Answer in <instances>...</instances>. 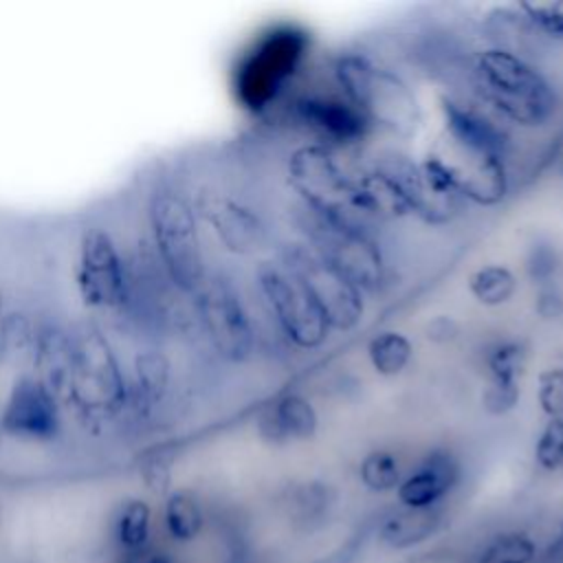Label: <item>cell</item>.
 <instances>
[{
  "mask_svg": "<svg viewBox=\"0 0 563 563\" xmlns=\"http://www.w3.org/2000/svg\"><path fill=\"white\" fill-rule=\"evenodd\" d=\"M141 479L154 495H169L172 484V455L163 449H154L141 457L139 464Z\"/></svg>",
  "mask_w": 563,
  "mask_h": 563,
  "instance_id": "obj_32",
  "label": "cell"
},
{
  "mask_svg": "<svg viewBox=\"0 0 563 563\" xmlns=\"http://www.w3.org/2000/svg\"><path fill=\"white\" fill-rule=\"evenodd\" d=\"M295 235L310 242L367 299L383 297L396 284V266L383 231L358 222H332L295 207Z\"/></svg>",
  "mask_w": 563,
  "mask_h": 563,
  "instance_id": "obj_8",
  "label": "cell"
},
{
  "mask_svg": "<svg viewBox=\"0 0 563 563\" xmlns=\"http://www.w3.org/2000/svg\"><path fill=\"white\" fill-rule=\"evenodd\" d=\"M112 534L123 554H134L150 548L152 506L141 497L123 499L112 521Z\"/></svg>",
  "mask_w": 563,
  "mask_h": 563,
  "instance_id": "obj_26",
  "label": "cell"
},
{
  "mask_svg": "<svg viewBox=\"0 0 563 563\" xmlns=\"http://www.w3.org/2000/svg\"><path fill=\"white\" fill-rule=\"evenodd\" d=\"M163 523L176 543L194 541L205 528V508L200 497L189 488L169 490L163 506Z\"/></svg>",
  "mask_w": 563,
  "mask_h": 563,
  "instance_id": "obj_25",
  "label": "cell"
},
{
  "mask_svg": "<svg viewBox=\"0 0 563 563\" xmlns=\"http://www.w3.org/2000/svg\"><path fill=\"white\" fill-rule=\"evenodd\" d=\"M515 11L539 59L537 51L563 48V2H521Z\"/></svg>",
  "mask_w": 563,
  "mask_h": 563,
  "instance_id": "obj_23",
  "label": "cell"
},
{
  "mask_svg": "<svg viewBox=\"0 0 563 563\" xmlns=\"http://www.w3.org/2000/svg\"><path fill=\"white\" fill-rule=\"evenodd\" d=\"M321 427L319 409L301 389L277 391L255 413L257 435L275 446L310 442Z\"/></svg>",
  "mask_w": 563,
  "mask_h": 563,
  "instance_id": "obj_17",
  "label": "cell"
},
{
  "mask_svg": "<svg viewBox=\"0 0 563 563\" xmlns=\"http://www.w3.org/2000/svg\"><path fill=\"white\" fill-rule=\"evenodd\" d=\"M130 262L110 229L84 227L75 253L79 301L92 312H121L130 303Z\"/></svg>",
  "mask_w": 563,
  "mask_h": 563,
  "instance_id": "obj_13",
  "label": "cell"
},
{
  "mask_svg": "<svg viewBox=\"0 0 563 563\" xmlns=\"http://www.w3.org/2000/svg\"><path fill=\"white\" fill-rule=\"evenodd\" d=\"M534 396L545 418H563V365H550L539 372Z\"/></svg>",
  "mask_w": 563,
  "mask_h": 563,
  "instance_id": "obj_31",
  "label": "cell"
},
{
  "mask_svg": "<svg viewBox=\"0 0 563 563\" xmlns=\"http://www.w3.org/2000/svg\"><path fill=\"white\" fill-rule=\"evenodd\" d=\"M532 457L543 473L563 471V418H545L537 433Z\"/></svg>",
  "mask_w": 563,
  "mask_h": 563,
  "instance_id": "obj_30",
  "label": "cell"
},
{
  "mask_svg": "<svg viewBox=\"0 0 563 563\" xmlns=\"http://www.w3.org/2000/svg\"><path fill=\"white\" fill-rule=\"evenodd\" d=\"M271 119H279L299 141H314L343 152H361L376 136L367 119L321 77H306Z\"/></svg>",
  "mask_w": 563,
  "mask_h": 563,
  "instance_id": "obj_10",
  "label": "cell"
},
{
  "mask_svg": "<svg viewBox=\"0 0 563 563\" xmlns=\"http://www.w3.org/2000/svg\"><path fill=\"white\" fill-rule=\"evenodd\" d=\"M563 266L559 246L543 235H534L526 242L521 251V275L532 284V288L556 284Z\"/></svg>",
  "mask_w": 563,
  "mask_h": 563,
  "instance_id": "obj_28",
  "label": "cell"
},
{
  "mask_svg": "<svg viewBox=\"0 0 563 563\" xmlns=\"http://www.w3.org/2000/svg\"><path fill=\"white\" fill-rule=\"evenodd\" d=\"M365 358L374 374L383 378H396L413 361V341L394 328L378 330L365 341Z\"/></svg>",
  "mask_w": 563,
  "mask_h": 563,
  "instance_id": "obj_24",
  "label": "cell"
},
{
  "mask_svg": "<svg viewBox=\"0 0 563 563\" xmlns=\"http://www.w3.org/2000/svg\"><path fill=\"white\" fill-rule=\"evenodd\" d=\"M521 400V385L508 387V385H488L482 387V407L490 416H506L517 409Z\"/></svg>",
  "mask_w": 563,
  "mask_h": 563,
  "instance_id": "obj_33",
  "label": "cell"
},
{
  "mask_svg": "<svg viewBox=\"0 0 563 563\" xmlns=\"http://www.w3.org/2000/svg\"><path fill=\"white\" fill-rule=\"evenodd\" d=\"M334 490L319 479H306L290 484L282 497L288 517L303 528L321 526L334 506Z\"/></svg>",
  "mask_w": 563,
  "mask_h": 563,
  "instance_id": "obj_22",
  "label": "cell"
},
{
  "mask_svg": "<svg viewBox=\"0 0 563 563\" xmlns=\"http://www.w3.org/2000/svg\"><path fill=\"white\" fill-rule=\"evenodd\" d=\"M59 400L66 413L95 433L128 411V369L108 334L92 321L68 328Z\"/></svg>",
  "mask_w": 563,
  "mask_h": 563,
  "instance_id": "obj_3",
  "label": "cell"
},
{
  "mask_svg": "<svg viewBox=\"0 0 563 563\" xmlns=\"http://www.w3.org/2000/svg\"><path fill=\"white\" fill-rule=\"evenodd\" d=\"M121 563H174V559L163 552V550H156V548H145L141 552H134V554H123V561Z\"/></svg>",
  "mask_w": 563,
  "mask_h": 563,
  "instance_id": "obj_36",
  "label": "cell"
},
{
  "mask_svg": "<svg viewBox=\"0 0 563 563\" xmlns=\"http://www.w3.org/2000/svg\"><path fill=\"white\" fill-rule=\"evenodd\" d=\"M321 79L367 119L376 136L396 143L416 136L422 121L416 90L409 77L378 53L343 48L325 62Z\"/></svg>",
  "mask_w": 563,
  "mask_h": 563,
  "instance_id": "obj_2",
  "label": "cell"
},
{
  "mask_svg": "<svg viewBox=\"0 0 563 563\" xmlns=\"http://www.w3.org/2000/svg\"><path fill=\"white\" fill-rule=\"evenodd\" d=\"M462 475L464 468L453 449L431 446L405 471L396 488L398 504L405 508H438L457 488Z\"/></svg>",
  "mask_w": 563,
  "mask_h": 563,
  "instance_id": "obj_16",
  "label": "cell"
},
{
  "mask_svg": "<svg viewBox=\"0 0 563 563\" xmlns=\"http://www.w3.org/2000/svg\"><path fill=\"white\" fill-rule=\"evenodd\" d=\"M253 301L275 339L295 354H317L334 336L306 282L275 253L255 260Z\"/></svg>",
  "mask_w": 563,
  "mask_h": 563,
  "instance_id": "obj_5",
  "label": "cell"
},
{
  "mask_svg": "<svg viewBox=\"0 0 563 563\" xmlns=\"http://www.w3.org/2000/svg\"><path fill=\"white\" fill-rule=\"evenodd\" d=\"M200 224H207L222 251L235 257H262L273 242L266 216L240 194L202 187L191 196Z\"/></svg>",
  "mask_w": 563,
  "mask_h": 563,
  "instance_id": "obj_14",
  "label": "cell"
},
{
  "mask_svg": "<svg viewBox=\"0 0 563 563\" xmlns=\"http://www.w3.org/2000/svg\"><path fill=\"white\" fill-rule=\"evenodd\" d=\"M440 121L446 141V154L462 169H517L521 136L506 128L486 108L475 103L462 90H444L438 101Z\"/></svg>",
  "mask_w": 563,
  "mask_h": 563,
  "instance_id": "obj_11",
  "label": "cell"
},
{
  "mask_svg": "<svg viewBox=\"0 0 563 563\" xmlns=\"http://www.w3.org/2000/svg\"><path fill=\"white\" fill-rule=\"evenodd\" d=\"M66 409L57 394L31 369L18 374L0 405L4 438L31 444L57 442L64 433Z\"/></svg>",
  "mask_w": 563,
  "mask_h": 563,
  "instance_id": "obj_15",
  "label": "cell"
},
{
  "mask_svg": "<svg viewBox=\"0 0 563 563\" xmlns=\"http://www.w3.org/2000/svg\"><path fill=\"white\" fill-rule=\"evenodd\" d=\"M312 35L292 22L273 24L238 55L231 88L251 117L271 119L284 99L308 77Z\"/></svg>",
  "mask_w": 563,
  "mask_h": 563,
  "instance_id": "obj_4",
  "label": "cell"
},
{
  "mask_svg": "<svg viewBox=\"0 0 563 563\" xmlns=\"http://www.w3.org/2000/svg\"><path fill=\"white\" fill-rule=\"evenodd\" d=\"M460 86L517 136L550 132L563 117V88L554 75L512 46L484 40L457 64Z\"/></svg>",
  "mask_w": 563,
  "mask_h": 563,
  "instance_id": "obj_1",
  "label": "cell"
},
{
  "mask_svg": "<svg viewBox=\"0 0 563 563\" xmlns=\"http://www.w3.org/2000/svg\"><path fill=\"white\" fill-rule=\"evenodd\" d=\"M2 438H4V435H2V429H0V440H2Z\"/></svg>",
  "mask_w": 563,
  "mask_h": 563,
  "instance_id": "obj_40",
  "label": "cell"
},
{
  "mask_svg": "<svg viewBox=\"0 0 563 563\" xmlns=\"http://www.w3.org/2000/svg\"><path fill=\"white\" fill-rule=\"evenodd\" d=\"M530 347L519 336H497L484 345L479 365L484 383L488 385H521V376L528 369Z\"/></svg>",
  "mask_w": 563,
  "mask_h": 563,
  "instance_id": "obj_20",
  "label": "cell"
},
{
  "mask_svg": "<svg viewBox=\"0 0 563 563\" xmlns=\"http://www.w3.org/2000/svg\"><path fill=\"white\" fill-rule=\"evenodd\" d=\"M233 563H242V561H233Z\"/></svg>",
  "mask_w": 563,
  "mask_h": 563,
  "instance_id": "obj_41",
  "label": "cell"
},
{
  "mask_svg": "<svg viewBox=\"0 0 563 563\" xmlns=\"http://www.w3.org/2000/svg\"><path fill=\"white\" fill-rule=\"evenodd\" d=\"M189 303L194 323L222 363L246 365L257 356L262 336L255 310L233 277L209 271Z\"/></svg>",
  "mask_w": 563,
  "mask_h": 563,
  "instance_id": "obj_9",
  "label": "cell"
},
{
  "mask_svg": "<svg viewBox=\"0 0 563 563\" xmlns=\"http://www.w3.org/2000/svg\"><path fill=\"white\" fill-rule=\"evenodd\" d=\"M2 515H4V506H2V499H0V526H2Z\"/></svg>",
  "mask_w": 563,
  "mask_h": 563,
  "instance_id": "obj_39",
  "label": "cell"
},
{
  "mask_svg": "<svg viewBox=\"0 0 563 563\" xmlns=\"http://www.w3.org/2000/svg\"><path fill=\"white\" fill-rule=\"evenodd\" d=\"M356 158L358 152L314 141L290 145L284 156V178L297 200L295 207L332 222L367 224L356 209Z\"/></svg>",
  "mask_w": 563,
  "mask_h": 563,
  "instance_id": "obj_7",
  "label": "cell"
},
{
  "mask_svg": "<svg viewBox=\"0 0 563 563\" xmlns=\"http://www.w3.org/2000/svg\"><path fill=\"white\" fill-rule=\"evenodd\" d=\"M532 312L541 321H559V319H563V288L559 286V282L534 288Z\"/></svg>",
  "mask_w": 563,
  "mask_h": 563,
  "instance_id": "obj_34",
  "label": "cell"
},
{
  "mask_svg": "<svg viewBox=\"0 0 563 563\" xmlns=\"http://www.w3.org/2000/svg\"><path fill=\"white\" fill-rule=\"evenodd\" d=\"M537 545L526 532H506L488 543L475 563H532Z\"/></svg>",
  "mask_w": 563,
  "mask_h": 563,
  "instance_id": "obj_29",
  "label": "cell"
},
{
  "mask_svg": "<svg viewBox=\"0 0 563 563\" xmlns=\"http://www.w3.org/2000/svg\"><path fill=\"white\" fill-rule=\"evenodd\" d=\"M150 244L167 284L183 297H191L209 275L194 200L180 187L156 185L145 205Z\"/></svg>",
  "mask_w": 563,
  "mask_h": 563,
  "instance_id": "obj_6",
  "label": "cell"
},
{
  "mask_svg": "<svg viewBox=\"0 0 563 563\" xmlns=\"http://www.w3.org/2000/svg\"><path fill=\"white\" fill-rule=\"evenodd\" d=\"M405 477V468L400 462L398 451L387 449V446H376L369 449L361 462H358V479L363 488L376 495L391 493L400 486Z\"/></svg>",
  "mask_w": 563,
  "mask_h": 563,
  "instance_id": "obj_27",
  "label": "cell"
},
{
  "mask_svg": "<svg viewBox=\"0 0 563 563\" xmlns=\"http://www.w3.org/2000/svg\"><path fill=\"white\" fill-rule=\"evenodd\" d=\"M275 255L286 262L310 288L332 334H354L365 314L369 299L310 242L292 235L282 242Z\"/></svg>",
  "mask_w": 563,
  "mask_h": 563,
  "instance_id": "obj_12",
  "label": "cell"
},
{
  "mask_svg": "<svg viewBox=\"0 0 563 563\" xmlns=\"http://www.w3.org/2000/svg\"><path fill=\"white\" fill-rule=\"evenodd\" d=\"M521 288V277L515 268L501 262H484L466 277L471 299L482 308H504L515 301Z\"/></svg>",
  "mask_w": 563,
  "mask_h": 563,
  "instance_id": "obj_21",
  "label": "cell"
},
{
  "mask_svg": "<svg viewBox=\"0 0 563 563\" xmlns=\"http://www.w3.org/2000/svg\"><path fill=\"white\" fill-rule=\"evenodd\" d=\"M442 526V510L438 508H391L376 526L378 539L389 548L402 550L431 539Z\"/></svg>",
  "mask_w": 563,
  "mask_h": 563,
  "instance_id": "obj_19",
  "label": "cell"
},
{
  "mask_svg": "<svg viewBox=\"0 0 563 563\" xmlns=\"http://www.w3.org/2000/svg\"><path fill=\"white\" fill-rule=\"evenodd\" d=\"M130 400L125 416L136 424L152 422L156 413L165 407L172 385H174V365L172 358L161 347H143L134 354L128 369Z\"/></svg>",
  "mask_w": 563,
  "mask_h": 563,
  "instance_id": "obj_18",
  "label": "cell"
},
{
  "mask_svg": "<svg viewBox=\"0 0 563 563\" xmlns=\"http://www.w3.org/2000/svg\"><path fill=\"white\" fill-rule=\"evenodd\" d=\"M462 334V325L453 314H433L424 323V339L438 347L453 345Z\"/></svg>",
  "mask_w": 563,
  "mask_h": 563,
  "instance_id": "obj_35",
  "label": "cell"
},
{
  "mask_svg": "<svg viewBox=\"0 0 563 563\" xmlns=\"http://www.w3.org/2000/svg\"><path fill=\"white\" fill-rule=\"evenodd\" d=\"M543 561L545 563H563V532L550 543V548L545 550Z\"/></svg>",
  "mask_w": 563,
  "mask_h": 563,
  "instance_id": "obj_37",
  "label": "cell"
},
{
  "mask_svg": "<svg viewBox=\"0 0 563 563\" xmlns=\"http://www.w3.org/2000/svg\"><path fill=\"white\" fill-rule=\"evenodd\" d=\"M4 317V297H2V290H0V321Z\"/></svg>",
  "mask_w": 563,
  "mask_h": 563,
  "instance_id": "obj_38",
  "label": "cell"
}]
</instances>
